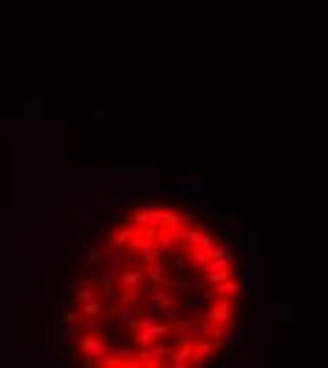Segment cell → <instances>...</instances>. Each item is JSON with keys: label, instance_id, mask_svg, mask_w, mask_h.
<instances>
[{"label": "cell", "instance_id": "6da1fadb", "mask_svg": "<svg viewBox=\"0 0 328 368\" xmlns=\"http://www.w3.org/2000/svg\"><path fill=\"white\" fill-rule=\"evenodd\" d=\"M158 181V173H142V178H128V176H116L113 184H110V198H113L116 204H125L130 198V193H136L139 187H145V184H156Z\"/></svg>", "mask_w": 328, "mask_h": 368}, {"label": "cell", "instance_id": "7a4b0ae2", "mask_svg": "<svg viewBox=\"0 0 328 368\" xmlns=\"http://www.w3.org/2000/svg\"><path fill=\"white\" fill-rule=\"evenodd\" d=\"M170 331H173V326L167 323V320H164V323H153V320L142 317L139 329L133 331V340H136V346H153L156 340L170 337Z\"/></svg>", "mask_w": 328, "mask_h": 368}, {"label": "cell", "instance_id": "3957f363", "mask_svg": "<svg viewBox=\"0 0 328 368\" xmlns=\"http://www.w3.org/2000/svg\"><path fill=\"white\" fill-rule=\"evenodd\" d=\"M110 317L116 320V323L122 326V331H125V334H133L136 329H139V309L133 306V303L130 301H122L119 306H113L110 309Z\"/></svg>", "mask_w": 328, "mask_h": 368}, {"label": "cell", "instance_id": "277c9868", "mask_svg": "<svg viewBox=\"0 0 328 368\" xmlns=\"http://www.w3.org/2000/svg\"><path fill=\"white\" fill-rule=\"evenodd\" d=\"M232 317H235V303L224 301V297H213L207 306V320L209 323H218V326H229Z\"/></svg>", "mask_w": 328, "mask_h": 368}, {"label": "cell", "instance_id": "5b68a950", "mask_svg": "<svg viewBox=\"0 0 328 368\" xmlns=\"http://www.w3.org/2000/svg\"><path fill=\"white\" fill-rule=\"evenodd\" d=\"M173 331H176V337H181V340H201V337H207L209 320H176Z\"/></svg>", "mask_w": 328, "mask_h": 368}, {"label": "cell", "instance_id": "8992f818", "mask_svg": "<svg viewBox=\"0 0 328 368\" xmlns=\"http://www.w3.org/2000/svg\"><path fill=\"white\" fill-rule=\"evenodd\" d=\"M119 283H122V289H125V297H122V301H130V297H136V294L142 292L145 272L142 269H122L119 272Z\"/></svg>", "mask_w": 328, "mask_h": 368}, {"label": "cell", "instance_id": "52a82bcc", "mask_svg": "<svg viewBox=\"0 0 328 368\" xmlns=\"http://www.w3.org/2000/svg\"><path fill=\"white\" fill-rule=\"evenodd\" d=\"M133 221H136V229H158L164 227V210H156V207L139 210V213H133Z\"/></svg>", "mask_w": 328, "mask_h": 368}, {"label": "cell", "instance_id": "ba28073f", "mask_svg": "<svg viewBox=\"0 0 328 368\" xmlns=\"http://www.w3.org/2000/svg\"><path fill=\"white\" fill-rule=\"evenodd\" d=\"M193 343H195V340H181V346L170 349L167 362H170L173 368H190V365H193Z\"/></svg>", "mask_w": 328, "mask_h": 368}, {"label": "cell", "instance_id": "9c48e42d", "mask_svg": "<svg viewBox=\"0 0 328 368\" xmlns=\"http://www.w3.org/2000/svg\"><path fill=\"white\" fill-rule=\"evenodd\" d=\"M79 351L88 354V357H93V360L99 362V357L108 354L110 349H108V343H105L102 334H85V337H82V346H79Z\"/></svg>", "mask_w": 328, "mask_h": 368}, {"label": "cell", "instance_id": "30bf717a", "mask_svg": "<svg viewBox=\"0 0 328 368\" xmlns=\"http://www.w3.org/2000/svg\"><path fill=\"white\" fill-rule=\"evenodd\" d=\"M221 343H224V351H226L224 365H232L238 360V349H241V329H226Z\"/></svg>", "mask_w": 328, "mask_h": 368}, {"label": "cell", "instance_id": "8fae6325", "mask_svg": "<svg viewBox=\"0 0 328 368\" xmlns=\"http://www.w3.org/2000/svg\"><path fill=\"white\" fill-rule=\"evenodd\" d=\"M130 255H133V249L125 244H116V241H110L108 244V264H113L116 269H122V266L130 264Z\"/></svg>", "mask_w": 328, "mask_h": 368}, {"label": "cell", "instance_id": "7c38bea8", "mask_svg": "<svg viewBox=\"0 0 328 368\" xmlns=\"http://www.w3.org/2000/svg\"><path fill=\"white\" fill-rule=\"evenodd\" d=\"M213 354H215V340L201 337V340L193 343V365H204V362H209Z\"/></svg>", "mask_w": 328, "mask_h": 368}, {"label": "cell", "instance_id": "4fadbf2b", "mask_svg": "<svg viewBox=\"0 0 328 368\" xmlns=\"http://www.w3.org/2000/svg\"><path fill=\"white\" fill-rule=\"evenodd\" d=\"M82 337H85V331H82V326L79 323H71V326H62V346H65L68 351H79V346H82Z\"/></svg>", "mask_w": 328, "mask_h": 368}, {"label": "cell", "instance_id": "5bb4252c", "mask_svg": "<svg viewBox=\"0 0 328 368\" xmlns=\"http://www.w3.org/2000/svg\"><path fill=\"white\" fill-rule=\"evenodd\" d=\"M142 272H145V281H150L153 286H167V283H170V278H167V269H164L158 261L142 264Z\"/></svg>", "mask_w": 328, "mask_h": 368}, {"label": "cell", "instance_id": "9a60e30c", "mask_svg": "<svg viewBox=\"0 0 328 368\" xmlns=\"http://www.w3.org/2000/svg\"><path fill=\"white\" fill-rule=\"evenodd\" d=\"M209 289H213V294H215V297H224V301H232V303H235V301H238V294L243 292V289H241V283H235L232 278H226V281L215 283V286H209Z\"/></svg>", "mask_w": 328, "mask_h": 368}, {"label": "cell", "instance_id": "2e32d148", "mask_svg": "<svg viewBox=\"0 0 328 368\" xmlns=\"http://www.w3.org/2000/svg\"><path fill=\"white\" fill-rule=\"evenodd\" d=\"M176 190L187 193V196H193V198H207V187H204L201 178H181V181H176Z\"/></svg>", "mask_w": 328, "mask_h": 368}, {"label": "cell", "instance_id": "e0dca14e", "mask_svg": "<svg viewBox=\"0 0 328 368\" xmlns=\"http://www.w3.org/2000/svg\"><path fill=\"white\" fill-rule=\"evenodd\" d=\"M204 275H193V278H178V281H170L167 286L170 289H181V292H204Z\"/></svg>", "mask_w": 328, "mask_h": 368}, {"label": "cell", "instance_id": "ac0fdd59", "mask_svg": "<svg viewBox=\"0 0 328 368\" xmlns=\"http://www.w3.org/2000/svg\"><path fill=\"white\" fill-rule=\"evenodd\" d=\"M213 297H215L213 289H204V292L187 297V301H184V309H187V312H207V306H209V301H213Z\"/></svg>", "mask_w": 328, "mask_h": 368}, {"label": "cell", "instance_id": "d6986e66", "mask_svg": "<svg viewBox=\"0 0 328 368\" xmlns=\"http://www.w3.org/2000/svg\"><path fill=\"white\" fill-rule=\"evenodd\" d=\"M105 258H108V246H88L85 249V261H82V269H91V266L102 264Z\"/></svg>", "mask_w": 328, "mask_h": 368}, {"label": "cell", "instance_id": "ffe728a7", "mask_svg": "<svg viewBox=\"0 0 328 368\" xmlns=\"http://www.w3.org/2000/svg\"><path fill=\"white\" fill-rule=\"evenodd\" d=\"M176 241H178V235L173 233V229L164 227V233H161V235H156V249H158V255H164V252H173Z\"/></svg>", "mask_w": 328, "mask_h": 368}, {"label": "cell", "instance_id": "44dd1931", "mask_svg": "<svg viewBox=\"0 0 328 368\" xmlns=\"http://www.w3.org/2000/svg\"><path fill=\"white\" fill-rule=\"evenodd\" d=\"M79 326L85 334H102L105 331V317L102 314H93V317H79Z\"/></svg>", "mask_w": 328, "mask_h": 368}, {"label": "cell", "instance_id": "7402d4cb", "mask_svg": "<svg viewBox=\"0 0 328 368\" xmlns=\"http://www.w3.org/2000/svg\"><path fill=\"white\" fill-rule=\"evenodd\" d=\"M91 297H97V289H93V286H79L77 292L71 294V301H68V306H71V309H79V306H82L85 301H91Z\"/></svg>", "mask_w": 328, "mask_h": 368}, {"label": "cell", "instance_id": "603a6c76", "mask_svg": "<svg viewBox=\"0 0 328 368\" xmlns=\"http://www.w3.org/2000/svg\"><path fill=\"white\" fill-rule=\"evenodd\" d=\"M164 227L173 229L178 235V229L184 227V213H176V210H164Z\"/></svg>", "mask_w": 328, "mask_h": 368}, {"label": "cell", "instance_id": "cb8c5ba5", "mask_svg": "<svg viewBox=\"0 0 328 368\" xmlns=\"http://www.w3.org/2000/svg\"><path fill=\"white\" fill-rule=\"evenodd\" d=\"M252 283H255V269H252V264H243L241 266V289H243V294L252 292Z\"/></svg>", "mask_w": 328, "mask_h": 368}, {"label": "cell", "instance_id": "d4e9b609", "mask_svg": "<svg viewBox=\"0 0 328 368\" xmlns=\"http://www.w3.org/2000/svg\"><path fill=\"white\" fill-rule=\"evenodd\" d=\"M77 312H79V317H93V314H102V303H99L97 297H91V301H85Z\"/></svg>", "mask_w": 328, "mask_h": 368}, {"label": "cell", "instance_id": "484cf974", "mask_svg": "<svg viewBox=\"0 0 328 368\" xmlns=\"http://www.w3.org/2000/svg\"><path fill=\"white\" fill-rule=\"evenodd\" d=\"M139 365H156V357H153V346H139V351H136V360Z\"/></svg>", "mask_w": 328, "mask_h": 368}, {"label": "cell", "instance_id": "4316f807", "mask_svg": "<svg viewBox=\"0 0 328 368\" xmlns=\"http://www.w3.org/2000/svg\"><path fill=\"white\" fill-rule=\"evenodd\" d=\"M99 365H102V368H125L128 362L122 360V357L116 354V351H108V354L99 357Z\"/></svg>", "mask_w": 328, "mask_h": 368}, {"label": "cell", "instance_id": "83f0119b", "mask_svg": "<svg viewBox=\"0 0 328 368\" xmlns=\"http://www.w3.org/2000/svg\"><path fill=\"white\" fill-rule=\"evenodd\" d=\"M79 224H82V229H91L93 224H97V210L93 207H82L79 210Z\"/></svg>", "mask_w": 328, "mask_h": 368}, {"label": "cell", "instance_id": "f1b7e54d", "mask_svg": "<svg viewBox=\"0 0 328 368\" xmlns=\"http://www.w3.org/2000/svg\"><path fill=\"white\" fill-rule=\"evenodd\" d=\"M139 233L136 227H119V233L113 235V241L116 244H125V246H130V241H133V235Z\"/></svg>", "mask_w": 328, "mask_h": 368}, {"label": "cell", "instance_id": "f546056e", "mask_svg": "<svg viewBox=\"0 0 328 368\" xmlns=\"http://www.w3.org/2000/svg\"><path fill=\"white\" fill-rule=\"evenodd\" d=\"M116 275H119V269H116L113 264H108V266L102 269V275H99V283L105 286V292H108V289H110V283L116 281Z\"/></svg>", "mask_w": 328, "mask_h": 368}, {"label": "cell", "instance_id": "4dcf8cb0", "mask_svg": "<svg viewBox=\"0 0 328 368\" xmlns=\"http://www.w3.org/2000/svg\"><path fill=\"white\" fill-rule=\"evenodd\" d=\"M226 278H232V266H226V269H218V272H207V275H204V281H207L209 286H215V283L226 281Z\"/></svg>", "mask_w": 328, "mask_h": 368}, {"label": "cell", "instance_id": "1f68e13d", "mask_svg": "<svg viewBox=\"0 0 328 368\" xmlns=\"http://www.w3.org/2000/svg\"><path fill=\"white\" fill-rule=\"evenodd\" d=\"M147 309H150V312L153 314H161V301H158V294L156 292H153V294H147Z\"/></svg>", "mask_w": 328, "mask_h": 368}, {"label": "cell", "instance_id": "d6a6232c", "mask_svg": "<svg viewBox=\"0 0 328 368\" xmlns=\"http://www.w3.org/2000/svg\"><path fill=\"white\" fill-rule=\"evenodd\" d=\"M224 227H226V235H235V215L232 213H224Z\"/></svg>", "mask_w": 328, "mask_h": 368}, {"label": "cell", "instance_id": "836d02e7", "mask_svg": "<svg viewBox=\"0 0 328 368\" xmlns=\"http://www.w3.org/2000/svg\"><path fill=\"white\" fill-rule=\"evenodd\" d=\"M161 317L167 320V323H170V326H173V323H176V320H178V317H176V309H173V306H164V309H161Z\"/></svg>", "mask_w": 328, "mask_h": 368}, {"label": "cell", "instance_id": "e575fe53", "mask_svg": "<svg viewBox=\"0 0 328 368\" xmlns=\"http://www.w3.org/2000/svg\"><path fill=\"white\" fill-rule=\"evenodd\" d=\"M51 354H54V357H57V360H62V362H65V357H68V354H71V351H68V349H65V346H57V349H51Z\"/></svg>", "mask_w": 328, "mask_h": 368}, {"label": "cell", "instance_id": "d590c367", "mask_svg": "<svg viewBox=\"0 0 328 368\" xmlns=\"http://www.w3.org/2000/svg\"><path fill=\"white\" fill-rule=\"evenodd\" d=\"M125 224H128V215H125V213L119 210V213L113 215V227H125Z\"/></svg>", "mask_w": 328, "mask_h": 368}, {"label": "cell", "instance_id": "8d00e7d4", "mask_svg": "<svg viewBox=\"0 0 328 368\" xmlns=\"http://www.w3.org/2000/svg\"><path fill=\"white\" fill-rule=\"evenodd\" d=\"M77 286H97L93 278H85V275H77Z\"/></svg>", "mask_w": 328, "mask_h": 368}, {"label": "cell", "instance_id": "74e56055", "mask_svg": "<svg viewBox=\"0 0 328 368\" xmlns=\"http://www.w3.org/2000/svg\"><path fill=\"white\" fill-rule=\"evenodd\" d=\"M77 241H79V246H82V252H85L88 246H91V241H88V235H85V233H79V235H77Z\"/></svg>", "mask_w": 328, "mask_h": 368}, {"label": "cell", "instance_id": "f35d334b", "mask_svg": "<svg viewBox=\"0 0 328 368\" xmlns=\"http://www.w3.org/2000/svg\"><path fill=\"white\" fill-rule=\"evenodd\" d=\"M60 292H62V294H68V292H71V283H68V281H62V286H60Z\"/></svg>", "mask_w": 328, "mask_h": 368}]
</instances>
